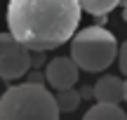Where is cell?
<instances>
[{
    "label": "cell",
    "instance_id": "cell-5",
    "mask_svg": "<svg viewBox=\"0 0 127 120\" xmlns=\"http://www.w3.org/2000/svg\"><path fill=\"white\" fill-rule=\"evenodd\" d=\"M78 66L71 57H54L45 68V78L54 90H66L78 83Z\"/></svg>",
    "mask_w": 127,
    "mask_h": 120
},
{
    "label": "cell",
    "instance_id": "cell-4",
    "mask_svg": "<svg viewBox=\"0 0 127 120\" xmlns=\"http://www.w3.org/2000/svg\"><path fill=\"white\" fill-rule=\"evenodd\" d=\"M31 68V50L17 40L12 33H0V78L19 80Z\"/></svg>",
    "mask_w": 127,
    "mask_h": 120
},
{
    "label": "cell",
    "instance_id": "cell-1",
    "mask_svg": "<svg viewBox=\"0 0 127 120\" xmlns=\"http://www.w3.org/2000/svg\"><path fill=\"white\" fill-rule=\"evenodd\" d=\"M80 24L78 0H9V33L31 52L54 50L71 40Z\"/></svg>",
    "mask_w": 127,
    "mask_h": 120
},
{
    "label": "cell",
    "instance_id": "cell-12",
    "mask_svg": "<svg viewBox=\"0 0 127 120\" xmlns=\"http://www.w3.org/2000/svg\"><path fill=\"white\" fill-rule=\"evenodd\" d=\"M123 99L127 101V83H123Z\"/></svg>",
    "mask_w": 127,
    "mask_h": 120
},
{
    "label": "cell",
    "instance_id": "cell-6",
    "mask_svg": "<svg viewBox=\"0 0 127 120\" xmlns=\"http://www.w3.org/2000/svg\"><path fill=\"white\" fill-rule=\"evenodd\" d=\"M92 97L101 104H120L123 101V80L118 75H104L92 87Z\"/></svg>",
    "mask_w": 127,
    "mask_h": 120
},
{
    "label": "cell",
    "instance_id": "cell-11",
    "mask_svg": "<svg viewBox=\"0 0 127 120\" xmlns=\"http://www.w3.org/2000/svg\"><path fill=\"white\" fill-rule=\"evenodd\" d=\"M80 97H85V99H90V97H92V87H82V92H80Z\"/></svg>",
    "mask_w": 127,
    "mask_h": 120
},
{
    "label": "cell",
    "instance_id": "cell-8",
    "mask_svg": "<svg viewBox=\"0 0 127 120\" xmlns=\"http://www.w3.org/2000/svg\"><path fill=\"white\" fill-rule=\"evenodd\" d=\"M80 9L94 14V17H106L111 9H115L120 5V0H78Z\"/></svg>",
    "mask_w": 127,
    "mask_h": 120
},
{
    "label": "cell",
    "instance_id": "cell-3",
    "mask_svg": "<svg viewBox=\"0 0 127 120\" xmlns=\"http://www.w3.org/2000/svg\"><path fill=\"white\" fill-rule=\"evenodd\" d=\"M71 38V59L75 61L78 68L87 73L106 71L118 54V42L113 33L106 31L104 26H87Z\"/></svg>",
    "mask_w": 127,
    "mask_h": 120
},
{
    "label": "cell",
    "instance_id": "cell-13",
    "mask_svg": "<svg viewBox=\"0 0 127 120\" xmlns=\"http://www.w3.org/2000/svg\"><path fill=\"white\" fill-rule=\"evenodd\" d=\"M123 19H125V21H127V5H125V12H123Z\"/></svg>",
    "mask_w": 127,
    "mask_h": 120
},
{
    "label": "cell",
    "instance_id": "cell-2",
    "mask_svg": "<svg viewBox=\"0 0 127 120\" xmlns=\"http://www.w3.org/2000/svg\"><path fill=\"white\" fill-rule=\"evenodd\" d=\"M0 120H59V108L45 85L28 80L0 97Z\"/></svg>",
    "mask_w": 127,
    "mask_h": 120
},
{
    "label": "cell",
    "instance_id": "cell-10",
    "mask_svg": "<svg viewBox=\"0 0 127 120\" xmlns=\"http://www.w3.org/2000/svg\"><path fill=\"white\" fill-rule=\"evenodd\" d=\"M118 61H120V71H123V73L127 75V42H123V47H120L118 50Z\"/></svg>",
    "mask_w": 127,
    "mask_h": 120
},
{
    "label": "cell",
    "instance_id": "cell-9",
    "mask_svg": "<svg viewBox=\"0 0 127 120\" xmlns=\"http://www.w3.org/2000/svg\"><path fill=\"white\" fill-rule=\"evenodd\" d=\"M80 92H75V90H71V87H66V90H59V94L54 97V101H57V108H59V113H73L78 108V104H80Z\"/></svg>",
    "mask_w": 127,
    "mask_h": 120
},
{
    "label": "cell",
    "instance_id": "cell-7",
    "mask_svg": "<svg viewBox=\"0 0 127 120\" xmlns=\"http://www.w3.org/2000/svg\"><path fill=\"white\" fill-rule=\"evenodd\" d=\"M82 120H127L125 111L118 104H101L96 101V106H92L90 111L82 116Z\"/></svg>",
    "mask_w": 127,
    "mask_h": 120
}]
</instances>
